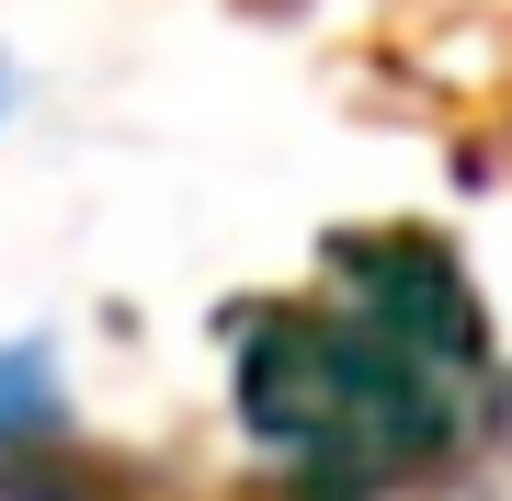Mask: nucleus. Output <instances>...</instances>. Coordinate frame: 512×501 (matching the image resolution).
I'll list each match as a JSON object with an SVG mask.
<instances>
[{"label": "nucleus", "instance_id": "nucleus-1", "mask_svg": "<svg viewBox=\"0 0 512 501\" xmlns=\"http://www.w3.org/2000/svg\"><path fill=\"white\" fill-rule=\"evenodd\" d=\"M478 365L490 331L456 251L376 228L330 251V308H274L239 331V422L285 479L365 501L456 456Z\"/></svg>", "mask_w": 512, "mask_h": 501}, {"label": "nucleus", "instance_id": "nucleus-2", "mask_svg": "<svg viewBox=\"0 0 512 501\" xmlns=\"http://www.w3.org/2000/svg\"><path fill=\"white\" fill-rule=\"evenodd\" d=\"M69 433V388H57V353L46 342H0V467L35 456Z\"/></svg>", "mask_w": 512, "mask_h": 501}, {"label": "nucleus", "instance_id": "nucleus-3", "mask_svg": "<svg viewBox=\"0 0 512 501\" xmlns=\"http://www.w3.org/2000/svg\"><path fill=\"white\" fill-rule=\"evenodd\" d=\"M0 114H12V57H0Z\"/></svg>", "mask_w": 512, "mask_h": 501}]
</instances>
